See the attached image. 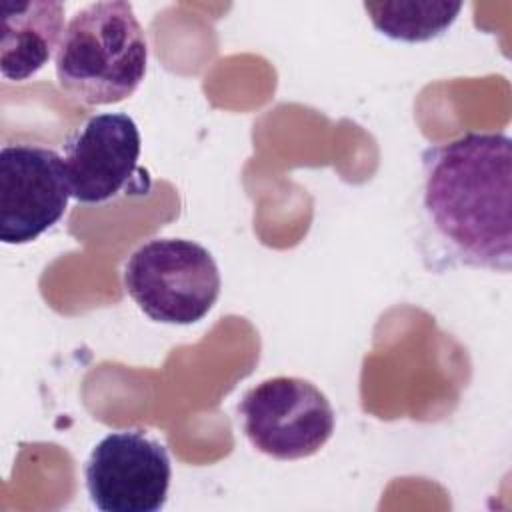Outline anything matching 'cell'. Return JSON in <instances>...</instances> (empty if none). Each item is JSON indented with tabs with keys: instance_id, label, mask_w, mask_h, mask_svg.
Here are the masks:
<instances>
[{
	"instance_id": "277c9868",
	"label": "cell",
	"mask_w": 512,
	"mask_h": 512,
	"mask_svg": "<svg viewBox=\"0 0 512 512\" xmlns=\"http://www.w3.org/2000/svg\"><path fill=\"white\" fill-rule=\"evenodd\" d=\"M246 440L274 460H302L320 452L334 434V408L310 380L274 376L250 388L240 404Z\"/></svg>"
},
{
	"instance_id": "3957f363",
	"label": "cell",
	"mask_w": 512,
	"mask_h": 512,
	"mask_svg": "<svg viewBox=\"0 0 512 512\" xmlns=\"http://www.w3.org/2000/svg\"><path fill=\"white\" fill-rule=\"evenodd\" d=\"M124 288L154 322L188 326L202 320L222 288L220 270L202 244L186 238H154L124 264Z\"/></svg>"
},
{
	"instance_id": "7a4b0ae2",
	"label": "cell",
	"mask_w": 512,
	"mask_h": 512,
	"mask_svg": "<svg viewBox=\"0 0 512 512\" xmlns=\"http://www.w3.org/2000/svg\"><path fill=\"white\" fill-rule=\"evenodd\" d=\"M148 42L124 0L92 2L66 24L54 56L58 86L88 106L130 98L144 80Z\"/></svg>"
},
{
	"instance_id": "52a82bcc",
	"label": "cell",
	"mask_w": 512,
	"mask_h": 512,
	"mask_svg": "<svg viewBox=\"0 0 512 512\" xmlns=\"http://www.w3.org/2000/svg\"><path fill=\"white\" fill-rule=\"evenodd\" d=\"M70 184L64 158L46 146L8 144L0 150V240L28 244L66 212Z\"/></svg>"
},
{
	"instance_id": "ba28073f",
	"label": "cell",
	"mask_w": 512,
	"mask_h": 512,
	"mask_svg": "<svg viewBox=\"0 0 512 512\" xmlns=\"http://www.w3.org/2000/svg\"><path fill=\"white\" fill-rule=\"evenodd\" d=\"M64 6L52 0H0V72L22 82L38 74L60 46Z\"/></svg>"
},
{
	"instance_id": "6da1fadb",
	"label": "cell",
	"mask_w": 512,
	"mask_h": 512,
	"mask_svg": "<svg viewBox=\"0 0 512 512\" xmlns=\"http://www.w3.org/2000/svg\"><path fill=\"white\" fill-rule=\"evenodd\" d=\"M420 218L448 266L508 274L512 266V140L468 132L422 152Z\"/></svg>"
},
{
	"instance_id": "9c48e42d",
	"label": "cell",
	"mask_w": 512,
	"mask_h": 512,
	"mask_svg": "<svg viewBox=\"0 0 512 512\" xmlns=\"http://www.w3.org/2000/svg\"><path fill=\"white\" fill-rule=\"evenodd\" d=\"M372 26L398 42H428L442 36L458 18L462 2L452 0H392L364 2Z\"/></svg>"
},
{
	"instance_id": "8992f818",
	"label": "cell",
	"mask_w": 512,
	"mask_h": 512,
	"mask_svg": "<svg viewBox=\"0 0 512 512\" xmlns=\"http://www.w3.org/2000/svg\"><path fill=\"white\" fill-rule=\"evenodd\" d=\"M84 480L102 512H160L172 480L170 456L144 430L110 432L92 448Z\"/></svg>"
},
{
	"instance_id": "5b68a950",
	"label": "cell",
	"mask_w": 512,
	"mask_h": 512,
	"mask_svg": "<svg viewBox=\"0 0 512 512\" xmlns=\"http://www.w3.org/2000/svg\"><path fill=\"white\" fill-rule=\"evenodd\" d=\"M140 130L124 112L90 116L64 144L70 194L80 204H104L126 190L146 194L148 174L138 166Z\"/></svg>"
}]
</instances>
